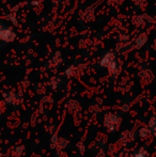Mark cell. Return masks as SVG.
Masks as SVG:
<instances>
[{"label":"cell","instance_id":"obj_1","mask_svg":"<svg viewBox=\"0 0 156 157\" xmlns=\"http://www.w3.org/2000/svg\"><path fill=\"white\" fill-rule=\"evenodd\" d=\"M122 119L117 113L113 112H106L104 114V120H103V124L104 127L106 128L108 132H116L121 125Z\"/></svg>","mask_w":156,"mask_h":157},{"label":"cell","instance_id":"obj_2","mask_svg":"<svg viewBox=\"0 0 156 157\" xmlns=\"http://www.w3.org/2000/svg\"><path fill=\"white\" fill-rule=\"evenodd\" d=\"M100 65L107 68L108 72L112 75H116L118 73V65L116 62L115 54L112 52H108L103 56V58L100 61Z\"/></svg>","mask_w":156,"mask_h":157},{"label":"cell","instance_id":"obj_3","mask_svg":"<svg viewBox=\"0 0 156 157\" xmlns=\"http://www.w3.org/2000/svg\"><path fill=\"white\" fill-rule=\"evenodd\" d=\"M15 37H16V34L13 31V29L2 25L0 26V41L4 42V43H11L14 41Z\"/></svg>","mask_w":156,"mask_h":157},{"label":"cell","instance_id":"obj_4","mask_svg":"<svg viewBox=\"0 0 156 157\" xmlns=\"http://www.w3.org/2000/svg\"><path fill=\"white\" fill-rule=\"evenodd\" d=\"M21 101V97L18 96V94H16L15 92H6L3 94V101L6 105L14 106L16 105L18 101Z\"/></svg>","mask_w":156,"mask_h":157},{"label":"cell","instance_id":"obj_5","mask_svg":"<svg viewBox=\"0 0 156 157\" xmlns=\"http://www.w3.org/2000/svg\"><path fill=\"white\" fill-rule=\"evenodd\" d=\"M131 140H134V134L129 130H126V132H122L120 137V141L123 143H129Z\"/></svg>","mask_w":156,"mask_h":157},{"label":"cell","instance_id":"obj_6","mask_svg":"<svg viewBox=\"0 0 156 157\" xmlns=\"http://www.w3.org/2000/svg\"><path fill=\"white\" fill-rule=\"evenodd\" d=\"M79 67H80V66H76V65L70 66L64 72V75L67 77H76L79 73Z\"/></svg>","mask_w":156,"mask_h":157},{"label":"cell","instance_id":"obj_7","mask_svg":"<svg viewBox=\"0 0 156 157\" xmlns=\"http://www.w3.org/2000/svg\"><path fill=\"white\" fill-rule=\"evenodd\" d=\"M128 157H149V153L146 147H139L134 153L128 154Z\"/></svg>","mask_w":156,"mask_h":157},{"label":"cell","instance_id":"obj_8","mask_svg":"<svg viewBox=\"0 0 156 157\" xmlns=\"http://www.w3.org/2000/svg\"><path fill=\"white\" fill-rule=\"evenodd\" d=\"M138 134L141 138H148L150 135H152V132H151V128L148 126H142L140 127V129L138 130Z\"/></svg>","mask_w":156,"mask_h":157},{"label":"cell","instance_id":"obj_9","mask_svg":"<svg viewBox=\"0 0 156 157\" xmlns=\"http://www.w3.org/2000/svg\"><path fill=\"white\" fill-rule=\"evenodd\" d=\"M25 154V147L23 145H17L12 149V156L13 157H21Z\"/></svg>","mask_w":156,"mask_h":157},{"label":"cell","instance_id":"obj_10","mask_svg":"<svg viewBox=\"0 0 156 157\" xmlns=\"http://www.w3.org/2000/svg\"><path fill=\"white\" fill-rule=\"evenodd\" d=\"M49 63H50V66H51V67H54V68L59 67L61 64V55L59 54V52L56 54V56L51 59V61H50Z\"/></svg>","mask_w":156,"mask_h":157},{"label":"cell","instance_id":"obj_11","mask_svg":"<svg viewBox=\"0 0 156 157\" xmlns=\"http://www.w3.org/2000/svg\"><path fill=\"white\" fill-rule=\"evenodd\" d=\"M149 127L151 128V132H152V135L154 137H156V116L152 117V119L149 122Z\"/></svg>","mask_w":156,"mask_h":157},{"label":"cell","instance_id":"obj_12","mask_svg":"<svg viewBox=\"0 0 156 157\" xmlns=\"http://www.w3.org/2000/svg\"><path fill=\"white\" fill-rule=\"evenodd\" d=\"M67 145V140L64 138H59L58 140V144H57V150H64L65 147Z\"/></svg>","mask_w":156,"mask_h":157},{"label":"cell","instance_id":"obj_13","mask_svg":"<svg viewBox=\"0 0 156 157\" xmlns=\"http://www.w3.org/2000/svg\"><path fill=\"white\" fill-rule=\"evenodd\" d=\"M58 140H59V137L57 134H54L50 139V147L51 149H56L57 150V144H58Z\"/></svg>","mask_w":156,"mask_h":157},{"label":"cell","instance_id":"obj_14","mask_svg":"<svg viewBox=\"0 0 156 157\" xmlns=\"http://www.w3.org/2000/svg\"><path fill=\"white\" fill-rule=\"evenodd\" d=\"M60 81H61L60 78H58V77H54V78L50 80V86H51L52 89H56V88L60 85Z\"/></svg>","mask_w":156,"mask_h":157},{"label":"cell","instance_id":"obj_15","mask_svg":"<svg viewBox=\"0 0 156 157\" xmlns=\"http://www.w3.org/2000/svg\"><path fill=\"white\" fill-rule=\"evenodd\" d=\"M77 147H78V149H79V151H80L81 153H83V152L86 151V147H85V145L82 144V142H81V141H80V142H78V144H77Z\"/></svg>","mask_w":156,"mask_h":157},{"label":"cell","instance_id":"obj_16","mask_svg":"<svg viewBox=\"0 0 156 157\" xmlns=\"http://www.w3.org/2000/svg\"><path fill=\"white\" fill-rule=\"evenodd\" d=\"M3 109H4V106H3V104H2V101H0V116H1L2 112H3Z\"/></svg>","mask_w":156,"mask_h":157},{"label":"cell","instance_id":"obj_17","mask_svg":"<svg viewBox=\"0 0 156 157\" xmlns=\"http://www.w3.org/2000/svg\"><path fill=\"white\" fill-rule=\"evenodd\" d=\"M153 157H156V152H155V153H154V155H153Z\"/></svg>","mask_w":156,"mask_h":157},{"label":"cell","instance_id":"obj_18","mask_svg":"<svg viewBox=\"0 0 156 157\" xmlns=\"http://www.w3.org/2000/svg\"><path fill=\"white\" fill-rule=\"evenodd\" d=\"M0 26H1V24H0Z\"/></svg>","mask_w":156,"mask_h":157}]
</instances>
